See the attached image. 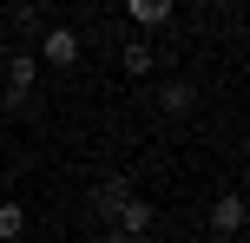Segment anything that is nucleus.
Wrapping results in <instances>:
<instances>
[{
    "label": "nucleus",
    "instance_id": "obj_1",
    "mask_svg": "<svg viewBox=\"0 0 250 243\" xmlns=\"http://www.w3.org/2000/svg\"><path fill=\"white\" fill-rule=\"evenodd\" d=\"M40 59H46L53 73L79 66V33H73V26H46V33H40Z\"/></svg>",
    "mask_w": 250,
    "mask_h": 243
},
{
    "label": "nucleus",
    "instance_id": "obj_2",
    "mask_svg": "<svg viewBox=\"0 0 250 243\" xmlns=\"http://www.w3.org/2000/svg\"><path fill=\"white\" fill-rule=\"evenodd\" d=\"M151 224H158V210H151L145 197H125V204L112 210V224H105V230H119V237H138V243H145V237H151Z\"/></svg>",
    "mask_w": 250,
    "mask_h": 243
},
{
    "label": "nucleus",
    "instance_id": "obj_3",
    "mask_svg": "<svg viewBox=\"0 0 250 243\" xmlns=\"http://www.w3.org/2000/svg\"><path fill=\"white\" fill-rule=\"evenodd\" d=\"M211 230L224 237V243H230V237L244 230V197H237V191H224V197L211 204Z\"/></svg>",
    "mask_w": 250,
    "mask_h": 243
},
{
    "label": "nucleus",
    "instance_id": "obj_4",
    "mask_svg": "<svg viewBox=\"0 0 250 243\" xmlns=\"http://www.w3.org/2000/svg\"><path fill=\"white\" fill-rule=\"evenodd\" d=\"M125 13H132L138 33H158V26L171 20V0H125Z\"/></svg>",
    "mask_w": 250,
    "mask_h": 243
},
{
    "label": "nucleus",
    "instance_id": "obj_5",
    "mask_svg": "<svg viewBox=\"0 0 250 243\" xmlns=\"http://www.w3.org/2000/svg\"><path fill=\"white\" fill-rule=\"evenodd\" d=\"M191 105H198V92H191L185 79H165V86H158V112H171V118H185Z\"/></svg>",
    "mask_w": 250,
    "mask_h": 243
},
{
    "label": "nucleus",
    "instance_id": "obj_6",
    "mask_svg": "<svg viewBox=\"0 0 250 243\" xmlns=\"http://www.w3.org/2000/svg\"><path fill=\"white\" fill-rule=\"evenodd\" d=\"M33 79H40V59H33V53H13V59H7V92H20V99H26Z\"/></svg>",
    "mask_w": 250,
    "mask_h": 243
},
{
    "label": "nucleus",
    "instance_id": "obj_7",
    "mask_svg": "<svg viewBox=\"0 0 250 243\" xmlns=\"http://www.w3.org/2000/svg\"><path fill=\"white\" fill-rule=\"evenodd\" d=\"M125 197H132V184H125V178H105V184H99V191H92V210H99V217H105V224H112V210L125 204Z\"/></svg>",
    "mask_w": 250,
    "mask_h": 243
},
{
    "label": "nucleus",
    "instance_id": "obj_8",
    "mask_svg": "<svg viewBox=\"0 0 250 243\" xmlns=\"http://www.w3.org/2000/svg\"><path fill=\"white\" fill-rule=\"evenodd\" d=\"M13 237H26V210L13 197H0V243H13Z\"/></svg>",
    "mask_w": 250,
    "mask_h": 243
},
{
    "label": "nucleus",
    "instance_id": "obj_9",
    "mask_svg": "<svg viewBox=\"0 0 250 243\" xmlns=\"http://www.w3.org/2000/svg\"><path fill=\"white\" fill-rule=\"evenodd\" d=\"M119 66H125V73H151V39H125Z\"/></svg>",
    "mask_w": 250,
    "mask_h": 243
},
{
    "label": "nucleus",
    "instance_id": "obj_10",
    "mask_svg": "<svg viewBox=\"0 0 250 243\" xmlns=\"http://www.w3.org/2000/svg\"><path fill=\"white\" fill-rule=\"evenodd\" d=\"M105 243H138V237H119V230H105Z\"/></svg>",
    "mask_w": 250,
    "mask_h": 243
},
{
    "label": "nucleus",
    "instance_id": "obj_11",
    "mask_svg": "<svg viewBox=\"0 0 250 243\" xmlns=\"http://www.w3.org/2000/svg\"><path fill=\"white\" fill-rule=\"evenodd\" d=\"M230 243H237V237H230Z\"/></svg>",
    "mask_w": 250,
    "mask_h": 243
}]
</instances>
